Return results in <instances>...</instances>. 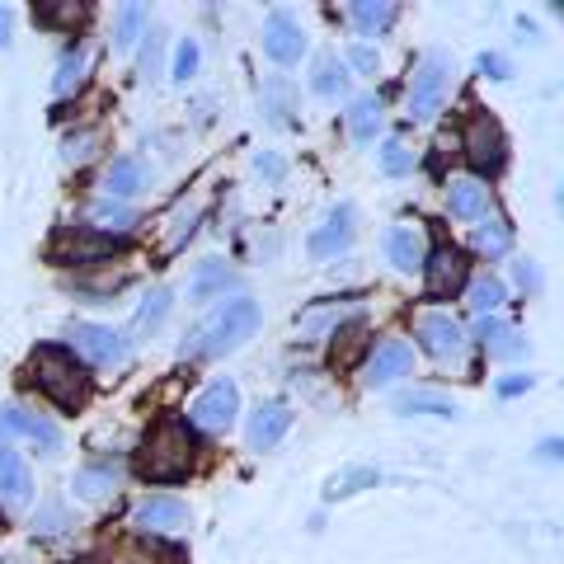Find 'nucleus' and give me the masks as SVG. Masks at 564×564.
<instances>
[{
  "label": "nucleus",
  "mask_w": 564,
  "mask_h": 564,
  "mask_svg": "<svg viewBox=\"0 0 564 564\" xmlns=\"http://www.w3.org/2000/svg\"><path fill=\"white\" fill-rule=\"evenodd\" d=\"M147 47H141V80H155V70H161V33L155 29H147V39H141Z\"/></svg>",
  "instance_id": "nucleus-41"
},
{
  "label": "nucleus",
  "mask_w": 564,
  "mask_h": 564,
  "mask_svg": "<svg viewBox=\"0 0 564 564\" xmlns=\"http://www.w3.org/2000/svg\"><path fill=\"white\" fill-rule=\"evenodd\" d=\"M348 66L358 70V76H377V66H381L377 47H367V43H352V47H348Z\"/></svg>",
  "instance_id": "nucleus-43"
},
{
  "label": "nucleus",
  "mask_w": 564,
  "mask_h": 564,
  "mask_svg": "<svg viewBox=\"0 0 564 564\" xmlns=\"http://www.w3.org/2000/svg\"><path fill=\"white\" fill-rule=\"evenodd\" d=\"M447 212L456 221H480L489 212V188L480 180H452L447 184Z\"/></svg>",
  "instance_id": "nucleus-23"
},
{
  "label": "nucleus",
  "mask_w": 564,
  "mask_h": 564,
  "mask_svg": "<svg viewBox=\"0 0 564 564\" xmlns=\"http://www.w3.org/2000/svg\"><path fill=\"white\" fill-rule=\"evenodd\" d=\"M475 339H480V348L489 358H522L527 352V339L503 321V315H485V321L475 325Z\"/></svg>",
  "instance_id": "nucleus-20"
},
{
  "label": "nucleus",
  "mask_w": 564,
  "mask_h": 564,
  "mask_svg": "<svg viewBox=\"0 0 564 564\" xmlns=\"http://www.w3.org/2000/svg\"><path fill=\"white\" fill-rule=\"evenodd\" d=\"M231 282H236V273L226 269L221 259H203L198 273H193V282H188V296H193V302H212V296H226Z\"/></svg>",
  "instance_id": "nucleus-31"
},
{
  "label": "nucleus",
  "mask_w": 564,
  "mask_h": 564,
  "mask_svg": "<svg viewBox=\"0 0 564 564\" xmlns=\"http://www.w3.org/2000/svg\"><path fill=\"white\" fill-rule=\"evenodd\" d=\"M292 410L282 400H263L259 410L250 414V423H245V443H250V452H273L282 437H288V429H292Z\"/></svg>",
  "instance_id": "nucleus-15"
},
{
  "label": "nucleus",
  "mask_w": 564,
  "mask_h": 564,
  "mask_svg": "<svg viewBox=\"0 0 564 564\" xmlns=\"http://www.w3.org/2000/svg\"><path fill=\"white\" fill-rule=\"evenodd\" d=\"M386 259H391V269H400V273H419L423 269V236H419V226H391L386 231Z\"/></svg>",
  "instance_id": "nucleus-21"
},
{
  "label": "nucleus",
  "mask_w": 564,
  "mask_h": 564,
  "mask_svg": "<svg viewBox=\"0 0 564 564\" xmlns=\"http://www.w3.org/2000/svg\"><path fill=\"white\" fill-rule=\"evenodd\" d=\"M329 339H334L329 344V367L334 372H352V367H362L367 352H372V325H367L362 315H352V321H344Z\"/></svg>",
  "instance_id": "nucleus-14"
},
{
  "label": "nucleus",
  "mask_w": 564,
  "mask_h": 564,
  "mask_svg": "<svg viewBox=\"0 0 564 564\" xmlns=\"http://www.w3.org/2000/svg\"><path fill=\"white\" fill-rule=\"evenodd\" d=\"M352 221H358V212H352V203H339V207H334L329 217H325V221L311 231L306 250H311L315 259H334V254H344L348 245H352V231H358V226H352Z\"/></svg>",
  "instance_id": "nucleus-16"
},
{
  "label": "nucleus",
  "mask_w": 564,
  "mask_h": 564,
  "mask_svg": "<svg viewBox=\"0 0 564 564\" xmlns=\"http://www.w3.org/2000/svg\"><path fill=\"white\" fill-rule=\"evenodd\" d=\"M24 386H33L62 414H80L95 400V372L66 344H39L24 362Z\"/></svg>",
  "instance_id": "nucleus-2"
},
{
  "label": "nucleus",
  "mask_w": 564,
  "mask_h": 564,
  "mask_svg": "<svg viewBox=\"0 0 564 564\" xmlns=\"http://www.w3.org/2000/svg\"><path fill=\"white\" fill-rule=\"evenodd\" d=\"M462 155H466V165L475 170L470 180H499V174L508 170V137H503V128L494 122L489 113H480V109H470V118H466V128H462Z\"/></svg>",
  "instance_id": "nucleus-5"
},
{
  "label": "nucleus",
  "mask_w": 564,
  "mask_h": 564,
  "mask_svg": "<svg viewBox=\"0 0 564 564\" xmlns=\"http://www.w3.org/2000/svg\"><path fill=\"white\" fill-rule=\"evenodd\" d=\"M10 447V433H6V423H0V452H6Z\"/></svg>",
  "instance_id": "nucleus-50"
},
{
  "label": "nucleus",
  "mask_w": 564,
  "mask_h": 564,
  "mask_svg": "<svg viewBox=\"0 0 564 564\" xmlns=\"http://www.w3.org/2000/svg\"><path fill=\"white\" fill-rule=\"evenodd\" d=\"M147 29H151L147 6H137V0L118 6V14H113V47H118V52H132L141 39H147Z\"/></svg>",
  "instance_id": "nucleus-27"
},
{
  "label": "nucleus",
  "mask_w": 564,
  "mask_h": 564,
  "mask_svg": "<svg viewBox=\"0 0 564 564\" xmlns=\"http://www.w3.org/2000/svg\"><path fill=\"white\" fill-rule=\"evenodd\" d=\"M29 499H33V470L24 452L6 447L0 452V508H24Z\"/></svg>",
  "instance_id": "nucleus-19"
},
{
  "label": "nucleus",
  "mask_w": 564,
  "mask_h": 564,
  "mask_svg": "<svg viewBox=\"0 0 564 564\" xmlns=\"http://www.w3.org/2000/svg\"><path fill=\"white\" fill-rule=\"evenodd\" d=\"M170 311H174V292L170 288H151L147 296H141L137 315H132V334H137V339H147V334H155L170 321Z\"/></svg>",
  "instance_id": "nucleus-26"
},
{
  "label": "nucleus",
  "mask_w": 564,
  "mask_h": 564,
  "mask_svg": "<svg viewBox=\"0 0 564 564\" xmlns=\"http://www.w3.org/2000/svg\"><path fill=\"white\" fill-rule=\"evenodd\" d=\"M470 245H475V254H485V259H503L513 250V226H508V217L485 212V217L470 226Z\"/></svg>",
  "instance_id": "nucleus-22"
},
{
  "label": "nucleus",
  "mask_w": 564,
  "mask_h": 564,
  "mask_svg": "<svg viewBox=\"0 0 564 564\" xmlns=\"http://www.w3.org/2000/svg\"><path fill=\"white\" fill-rule=\"evenodd\" d=\"M198 470V437L184 419L161 414L141 433V443L132 452V475L147 485H184Z\"/></svg>",
  "instance_id": "nucleus-1"
},
{
  "label": "nucleus",
  "mask_w": 564,
  "mask_h": 564,
  "mask_svg": "<svg viewBox=\"0 0 564 564\" xmlns=\"http://www.w3.org/2000/svg\"><path fill=\"white\" fill-rule=\"evenodd\" d=\"M503 302H508V288H503V278H494V273H480V278H470L466 282V306L480 315H499L503 311Z\"/></svg>",
  "instance_id": "nucleus-28"
},
{
  "label": "nucleus",
  "mask_w": 564,
  "mask_h": 564,
  "mask_svg": "<svg viewBox=\"0 0 564 564\" xmlns=\"http://www.w3.org/2000/svg\"><path fill=\"white\" fill-rule=\"evenodd\" d=\"M414 339H419V348L429 352V358H437V362H456L466 352V329H462V321H456L452 311H429V315H419L414 321Z\"/></svg>",
  "instance_id": "nucleus-11"
},
{
  "label": "nucleus",
  "mask_w": 564,
  "mask_h": 564,
  "mask_svg": "<svg viewBox=\"0 0 564 564\" xmlns=\"http://www.w3.org/2000/svg\"><path fill=\"white\" fill-rule=\"evenodd\" d=\"M132 527H137L141 536L180 532V527H188V503H184V499H174V494H151V499H141V503H137Z\"/></svg>",
  "instance_id": "nucleus-13"
},
{
  "label": "nucleus",
  "mask_w": 564,
  "mask_h": 564,
  "mask_svg": "<svg viewBox=\"0 0 564 564\" xmlns=\"http://www.w3.org/2000/svg\"><path fill=\"white\" fill-rule=\"evenodd\" d=\"M377 165H381L386 180H404V174H414V151L404 147L400 137H391V141H386V147L377 151Z\"/></svg>",
  "instance_id": "nucleus-36"
},
{
  "label": "nucleus",
  "mask_w": 564,
  "mask_h": 564,
  "mask_svg": "<svg viewBox=\"0 0 564 564\" xmlns=\"http://www.w3.org/2000/svg\"><path fill=\"white\" fill-rule=\"evenodd\" d=\"M414 372V348L404 339H386V344H372L362 362V386L367 391H386V386H395L400 377Z\"/></svg>",
  "instance_id": "nucleus-12"
},
{
  "label": "nucleus",
  "mask_w": 564,
  "mask_h": 564,
  "mask_svg": "<svg viewBox=\"0 0 564 564\" xmlns=\"http://www.w3.org/2000/svg\"><path fill=\"white\" fill-rule=\"evenodd\" d=\"M381 122H386V104H381V95L352 99V109H348V137L358 141V147H372L377 132H381Z\"/></svg>",
  "instance_id": "nucleus-25"
},
{
  "label": "nucleus",
  "mask_w": 564,
  "mask_h": 564,
  "mask_svg": "<svg viewBox=\"0 0 564 564\" xmlns=\"http://www.w3.org/2000/svg\"><path fill=\"white\" fill-rule=\"evenodd\" d=\"M513 278H518L522 292H541V269H536L532 259H518V263H513Z\"/></svg>",
  "instance_id": "nucleus-45"
},
{
  "label": "nucleus",
  "mask_w": 564,
  "mask_h": 564,
  "mask_svg": "<svg viewBox=\"0 0 564 564\" xmlns=\"http://www.w3.org/2000/svg\"><path fill=\"white\" fill-rule=\"evenodd\" d=\"M0 532H6V513H0Z\"/></svg>",
  "instance_id": "nucleus-51"
},
{
  "label": "nucleus",
  "mask_w": 564,
  "mask_h": 564,
  "mask_svg": "<svg viewBox=\"0 0 564 564\" xmlns=\"http://www.w3.org/2000/svg\"><path fill=\"white\" fill-rule=\"evenodd\" d=\"M485 80H513V62L503 57V52H480V62H475Z\"/></svg>",
  "instance_id": "nucleus-40"
},
{
  "label": "nucleus",
  "mask_w": 564,
  "mask_h": 564,
  "mask_svg": "<svg viewBox=\"0 0 564 564\" xmlns=\"http://www.w3.org/2000/svg\"><path fill=\"white\" fill-rule=\"evenodd\" d=\"M66 348L76 352V358L90 367H122L128 362V339L113 329V325H90V321H76L66 334Z\"/></svg>",
  "instance_id": "nucleus-8"
},
{
  "label": "nucleus",
  "mask_w": 564,
  "mask_h": 564,
  "mask_svg": "<svg viewBox=\"0 0 564 564\" xmlns=\"http://www.w3.org/2000/svg\"><path fill=\"white\" fill-rule=\"evenodd\" d=\"M240 419V386L231 377L212 381L207 391L188 404V429L198 433H231Z\"/></svg>",
  "instance_id": "nucleus-9"
},
{
  "label": "nucleus",
  "mask_w": 564,
  "mask_h": 564,
  "mask_svg": "<svg viewBox=\"0 0 564 564\" xmlns=\"http://www.w3.org/2000/svg\"><path fill=\"white\" fill-rule=\"evenodd\" d=\"M348 20L358 24L362 39H381V33L400 20V6H395V0H352Z\"/></svg>",
  "instance_id": "nucleus-24"
},
{
  "label": "nucleus",
  "mask_w": 564,
  "mask_h": 564,
  "mask_svg": "<svg viewBox=\"0 0 564 564\" xmlns=\"http://www.w3.org/2000/svg\"><path fill=\"white\" fill-rule=\"evenodd\" d=\"M0 47H10V10L0 6Z\"/></svg>",
  "instance_id": "nucleus-49"
},
{
  "label": "nucleus",
  "mask_w": 564,
  "mask_h": 564,
  "mask_svg": "<svg viewBox=\"0 0 564 564\" xmlns=\"http://www.w3.org/2000/svg\"><path fill=\"white\" fill-rule=\"evenodd\" d=\"M377 485H381V470H377V466H348V470H339V475H329V485H325V503L352 499V494L377 489Z\"/></svg>",
  "instance_id": "nucleus-30"
},
{
  "label": "nucleus",
  "mask_w": 564,
  "mask_h": 564,
  "mask_svg": "<svg viewBox=\"0 0 564 564\" xmlns=\"http://www.w3.org/2000/svg\"><path fill=\"white\" fill-rule=\"evenodd\" d=\"M560 456H564V443H560V437H545V443H541V462H560Z\"/></svg>",
  "instance_id": "nucleus-48"
},
{
  "label": "nucleus",
  "mask_w": 564,
  "mask_h": 564,
  "mask_svg": "<svg viewBox=\"0 0 564 564\" xmlns=\"http://www.w3.org/2000/svg\"><path fill=\"white\" fill-rule=\"evenodd\" d=\"M198 62H203V47H198V39H180V47H174L170 80H174V85H188L193 76H198Z\"/></svg>",
  "instance_id": "nucleus-37"
},
{
  "label": "nucleus",
  "mask_w": 564,
  "mask_h": 564,
  "mask_svg": "<svg viewBox=\"0 0 564 564\" xmlns=\"http://www.w3.org/2000/svg\"><path fill=\"white\" fill-rule=\"evenodd\" d=\"M292 80L288 76H269L263 80V90H259V109L269 113V122H278V128H288L292 113H296V104H292Z\"/></svg>",
  "instance_id": "nucleus-29"
},
{
  "label": "nucleus",
  "mask_w": 564,
  "mask_h": 564,
  "mask_svg": "<svg viewBox=\"0 0 564 564\" xmlns=\"http://www.w3.org/2000/svg\"><path fill=\"white\" fill-rule=\"evenodd\" d=\"M0 423H6L10 443H14V437H29V443L39 447L43 456L62 452V429L52 419H43V414H33V410H0Z\"/></svg>",
  "instance_id": "nucleus-17"
},
{
  "label": "nucleus",
  "mask_w": 564,
  "mask_h": 564,
  "mask_svg": "<svg viewBox=\"0 0 564 564\" xmlns=\"http://www.w3.org/2000/svg\"><path fill=\"white\" fill-rule=\"evenodd\" d=\"M452 76H456V62H452V52H443V47H433L429 57L414 66L410 95H404L414 122H429V118L443 113V104H447V95H452Z\"/></svg>",
  "instance_id": "nucleus-6"
},
{
  "label": "nucleus",
  "mask_w": 564,
  "mask_h": 564,
  "mask_svg": "<svg viewBox=\"0 0 564 564\" xmlns=\"http://www.w3.org/2000/svg\"><path fill=\"white\" fill-rule=\"evenodd\" d=\"M536 386V377L532 372H503L499 381H494V395L499 400H518V395H527Z\"/></svg>",
  "instance_id": "nucleus-39"
},
{
  "label": "nucleus",
  "mask_w": 564,
  "mask_h": 564,
  "mask_svg": "<svg viewBox=\"0 0 564 564\" xmlns=\"http://www.w3.org/2000/svg\"><path fill=\"white\" fill-rule=\"evenodd\" d=\"M259 321H263V311H259L254 296H245V292L221 296V302L188 329V339L180 344V358H188V362L226 358V352H236L245 339H254Z\"/></svg>",
  "instance_id": "nucleus-3"
},
{
  "label": "nucleus",
  "mask_w": 564,
  "mask_h": 564,
  "mask_svg": "<svg viewBox=\"0 0 564 564\" xmlns=\"http://www.w3.org/2000/svg\"><path fill=\"white\" fill-rule=\"evenodd\" d=\"M95 147H99V132H76V137H66V151L62 155L76 165V161H90Z\"/></svg>",
  "instance_id": "nucleus-42"
},
{
  "label": "nucleus",
  "mask_w": 564,
  "mask_h": 564,
  "mask_svg": "<svg viewBox=\"0 0 564 564\" xmlns=\"http://www.w3.org/2000/svg\"><path fill=\"white\" fill-rule=\"evenodd\" d=\"M147 188H151V165L141 161V155H118V161L104 170V198L109 203H128Z\"/></svg>",
  "instance_id": "nucleus-18"
},
{
  "label": "nucleus",
  "mask_w": 564,
  "mask_h": 564,
  "mask_svg": "<svg viewBox=\"0 0 564 564\" xmlns=\"http://www.w3.org/2000/svg\"><path fill=\"white\" fill-rule=\"evenodd\" d=\"M254 170L263 174V180H273V184L282 180V174H288V165H282V161H278V155H273V151H263V155H254Z\"/></svg>",
  "instance_id": "nucleus-47"
},
{
  "label": "nucleus",
  "mask_w": 564,
  "mask_h": 564,
  "mask_svg": "<svg viewBox=\"0 0 564 564\" xmlns=\"http://www.w3.org/2000/svg\"><path fill=\"white\" fill-rule=\"evenodd\" d=\"M311 90L321 99H339L348 90V66L334 57V52H325V57H315V70H311Z\"/></svg>",
  "instance_id": "nucleus-32"
},
{
  "label": "nucleus",
  "mask_w": 564,
  "mask_h": 564,
  "mask_svg": "<svg viewBox=\"0 0 564 564\" xmlns=\"http://www.w3.org/2000/svg\"><path fill=\"white\" fill-rule=\"evenodd\" d=\"M80 80H85V47H80V43H70L62 57H57V76H52V90H57V95H70Z\"/></svg>",
  "instance_id": "nucleus-34"
},
{
  "label": "nucleus",
  "mask_w": 564,
  "mask_h": 564,
  "mask_svg": "<svg viewBox=\"0 0 564 564\" xmlns=\"http://www.w3.org/2000/svg\"><path fill=\"white\" fill-rule=\"evenodd\" d=\"M263 57H269L273 66H296L306 57V47H311V39H306V24L296 20L292 10H273L269 20H263Z\"/></svg>",
  "instance_id": "nucleus-10"
},
{
  "label": "nucleus",
  "mask_w": 564,
  "mask_h": 564,
  "mask_svg": "<svg viewBox=\"0 0 564 564\" xmlns=\"http://www.w3.org/2000/svg\"><path fill=\"white\" fill-rule=\"evenodd\" d=\"M395 410L400 414H433V419H452L456 414V404L447 395H433V391H410V395H400L395 400Z\"/></svg>",
  "instance_id": "nucleus-35"
},
{
  "label": "nucleus",
  "mask_w": 564,
  "mask_h": 564,
  "mask_svg": "<svg viewBox=\"0 0 564 564\" xmlns=\"http://www.w3.org/2000/svg\"><path fill=\"white\" fill-rule=\"evenodd\" d=\"M118 485V462H95V466H80L76 480H70V489L80 494V499H104Z\"/></svg>",
  "instance_id": "nucleus-33"
},
{
  "label": "nucleus",
  "mask_w": 564,
  "mask_h": 564,
  "mask_svg": "<svg viewBox=\"0 0 564 564\" xmlns=\"http://www.w3.org/2000/svg\"><path fill=\"white\" fill-rule=\"evenodd\" d=\"M95 217H99V221H118V231H122V226L132 221V212L122 207V203H109V198H99V203H95Z\"/></svg>",
  "instance_id": "nucleus-46"
},
{
  "label": "nucleus",
  "mask_w": 564,
  "mask_h": 564,
  "mask_svg": "<svg viewBox=\"0 0 564 564\" xmlns=\"http://www.w3.org/2000/svg\"><path fill=\"white\" fill-rule=\"evenodd\" d=\"M132 250L128 231H99V226H57V236L47 240V263L57 269H99L118 254Z\"/></svg>",
  "instance_id": "nucleus-4"
},
{
  "label": "nucleus",
  "mask_w": 564,
  "mask_h": 564,
  "mask_svg": "<svg viewBox=\"0 0 564 564\" xmlns=\"http://www.w3.org/2000/svg\"><path fill=\"white\" fill-rule=\"evenodd\" d=\"M62 527H70V518H66V503L62 499H47L39 513H33V532H43V536H57Z\"/></svg>",
  "instance_id": "nucleus-38"
},
{
  "label": "nucleus",
  "mask_w": 564,
  "mask_h": 564,
  "mask_svg": "<svg viewBox=\"0 0 564 564\" xmlns=\"http://www.w3.org/2000/svg\"><path fill=\"white\" fill-rule=\"evenodd\" d=\"M419 273H423V296H429V302H452V296H462L466 282H470V254L452 240H437L433 250L423 254Z\"/></svg>",
  "instance_id": "nucleus-7"
},
{
  "label": "nucleus",
  "mask_w": 564,
  "mask_h": 564,
  "mask_svg": "<svg viewBox=\"0 0 564 564\" xmlns=\"http://www.w3.org/2000/svg\"><path fill=\"white\" fill-rule=\"evenodd\" d=\"M193 231H198V207H193L188 217L174 221V231H170V250H184V245L193 240Z\"/></svg>",
  "instance_id": "nucleus-44"
}]
</instances>
